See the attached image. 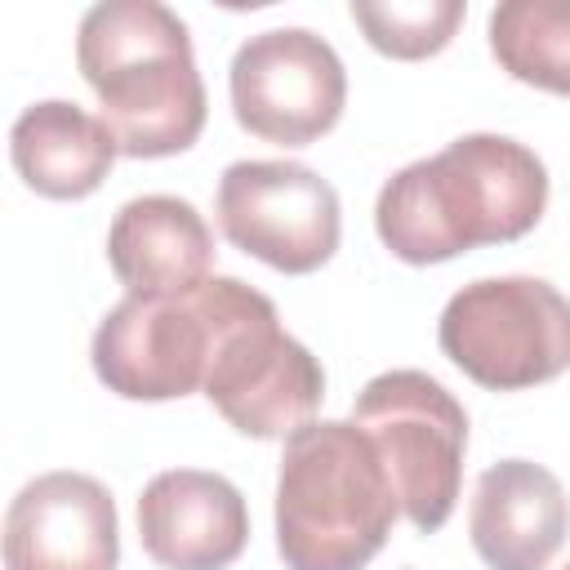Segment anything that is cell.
<instances>
[{
    "mask_svg": "<svg viewBox=\"0 0 570 570\" xmlns=\"http://www.w3.org/2000/svg\"><path fill=\"white\" fill-rule=\"evenodd\" d=\"M352 423L374 441L410 525L423 534L441 530L463 481V405L423 370H387L361 387L352 401Z\"/></svg>",
    "mask_w": 570,
    "mask_h": 570,
    "instance_id": "obj_6",
    "label": "cell"
},
{
    "mask_svg": "<svg viewBox=\"0 0 570 570\" xmlns=\"http://www.w3.org/2000/svg\"><path fill=\"white\" fill-rule=\"evenodd\" d=\"M566 570H570V566H566Z\"/></svg>",
    "mask_w": 570,
    "mask_h": 570,
    "instance_id": "obj_17",
    "label": "cell"
},
{
    "mask_svg": "<svg viewBox=\"0 0 570 570\" xmlns=\"http://www.w3.org/2000/svg\"><path fill=\"white\" fill-rule=\"evenodd\" d=\"M468 534L490 570H548L570 534L566 485L530 459H499L476 476Z\"/></svg>",
    "mask_w": 570,
    "mask_h": 570,
    "instance_id": "obj_12",
    "label": "cell"
},
{
    "mask_svg": "<svg viewBox=\"0 0 570 570\" xmlns=\"http://www.w3.org/2000/svg\"><path fill=\"white\" fill-rule=\"evenodd\" d=\"M436 343L490 392L539 387L570 370V298L539 276H485L445 303Z\"/></svg>",
    "mask_w": 570,
    "mask_h": 570,
    "instance_id": "obj_5",
    "label": "cell"
},
{
    "mask_svg": "<svg viewBox=\"0 0 570 570\" xmlns=\"http://www.w3.org/2000/svg\"><path fill=\"white\" fill-rule=\"evenodd\" d=\"M76 67L94 89L120 156L187 151L209 116L187 22L160 0H102L80 18Z\"/></svg>",
    "mask_w": 570,
    "mask_h": 570,
    "instance_id": "obj_2",
    "label": "cell"
},
{
    "mask_svg": "<svg viewBox=\"0 0 570 570\" xmlns=\"http://www.w3.org/2000/svg\"><path fill=\"white\" fill-rule=\"evenodd\" d=\"M245 281L209 276L183 294H125L94 330L89 361L125 401H174L205 392V374Z\"/></svg>",
    "mask_w": 570,
    "mask_h": 570,
    "instance_id": "obj_4",
    "label": "cell"
},
{
    "mask_svg": "<svg viewBox=\"0 0 570 570\" xmlns=\"http://www.w3.org/2000/svg\"><path fill=\"white\" fill-rule=\"evenodd\" d=\"M223 236L249 258L307 276L338 249V191L298 160H236L218 178L214 200Z\"/></svg>",
    "mask_w": 570,
    "mask_h": 570,
    "instance_id": "obj_8",
    "label": "cell"
},
{
    "mask_svg": "<svg viewBox=\"0 0 570 570\" xmlns=\"http://www.w3.org/2000/svg\"><path fill=\"white\" fill-rule=\"evenodd\" d=\"M236 125L276 147H307L330 134L347 102V71L330 40L307 27L249 36L227 71Z\"/></svg>",
    "mask_w": 570,
    "mask_h": 570,
    "instance_id": "obj_9",
    "label": "cell"
},
{
    "mask_svg": "<svg viewBox=\"0 0 570 570\" xmlns=\"http://www.w3.org/2000/svg\"><path fill=\"white\" fill-rule=\"evenodd\" d=\"M490 53L512 80L570 98V0L494 4Z\"/></svg>",
    "mask_w": 570,
    "mask_h": 570,
    "instance_id": "obj_15",
    "label": "cell"
},
{
    "mask_svg": "<svg viewBox=\"0 0 570 570\" xmlns=\"http://www.w3.org/2000/svg\"><path fill=\"white\" fill-rule=\"evenodd\" d=\"M9 156L18 178L49 200H80L102 187L111 174L120 142L102 116L67 98L31 102L9 129Z\"/></svg>",
    "mask_w": 570,
    "mask_h": 570,
    "instance_id": "obj_14",
    "label": "cell"
},
{
    "mask_svg": "<svg viewBox=\"0 0 570 570\" xmlns=\"http://www.w3.org/2000/svg\"><path fill=\"white\" fill-rule=\"evenodd\" d=\"M548 209L543 160L503 134H463L436 156L396 169L374 200L379 240L414 267L476 245H508Z\"/></svg>",
    "mask_w": 570,
    "mask_h": 570,
    "instance_id": "obj_1",
    "label": "cell"
},
{
    "mask_svg": "<svg viewBox=\"0 0 570 570\" xmlns=\"http://www.w3.org/2000/svg\"><path fill=\"white\" fill-rule=\"evenodd\" d=\"M138 539L165 570H227L249 543V512L227 476L169 468L138 494Z\"/></svg>",
    "mask_w": 570,
    "mask_h": 570,
    "instance_id": "obj_11",
    "label": "cell"
},
{
    "mask_svg": "<svg viewBox=\"0 0 570 570\" xmlns=\"http://www.w3.org/2000/svg\"><path fill=\"white\" fill-rule=\"evenodd\" d=\"M111 490L89 472H45L4 512V570H116Z\"/></svg>",
    "mask_w": 570,
    "mask_h": 570,
    "instance_id": "obj_10",
    "label": "cell"
},
{
    "mask_svg": "<svg viewBox=\"0 0 570 570\" xmlns=\"http://www.w3.org/2000/svg\"><path fill=\"white\" fill-rule=\"evenodd\" d=\"M401 517L374 441L343 419L285 436L276 476V548L289 570H365Z\"/></svg>",
    "mask_w": 570,
    "mask_h": 570,
    "instance_id": "obj_3",
    "label": "cell"
},
{
    "mask_svg": "<svg viewBox=\"0 0 570 570\" xmlns=\"http://www.w3.org/2000/svg\"><path fill=\"white\" fill-rule=\"evenodd\" d=\"M107 263L129 294H183L209 281L214 232L183 196H134L107 227Z\"/></svg>",
    "mask_w": 570,
    "mask_h": 570,
    "instance_id": "obj_13",
    "label": "cell"
},
{
    "mask_svg": "<svg viewBox=\"0 0 570 570\" xmlns=\"http://www.w3.org/2000/svg\"><path fill=\"white\" fill-rule=\"evenodd\" d=\"M205 396L240 436L285 441L316 419L325 370L294 334L281 330L272 298L240 285L205 374Z\"/></svg>",
    "mask_w": 570,
    "mask_h": 570,
    "instance_id": "obj_7",
    "label": "cell"
},
{
    "mask_svg": "<svg viewBox=\"0 0 570 570\" xmlns=\"http://www.w3.org/2000/svg\"><path fill=\"white\" fill-rule=\"evenodd\" d=\"M463 13V0H352V22L365 31V40L401 62L441 53L454 40Z\"/></svg>",
    "mask_w": 570,
    "mask_h": 570,
    "instance_id": "obj_16",
    "label": "cell"
}]
</instances>
